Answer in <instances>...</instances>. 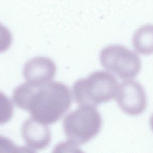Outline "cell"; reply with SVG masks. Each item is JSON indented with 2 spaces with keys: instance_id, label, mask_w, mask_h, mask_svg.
I'll return each instance as SVG.
<instances>
[{
  "instance_id": "cell-4",
  "label": "cell",
  "mask_w": 153,
  "mask_h": 153,
  "mask_svg": "<svg viewBox=\"0 0 153 153\" xmlns=\"http://www.w3.org/2000/svg\"><path fill=\"white\" fill-rule=\"evenodd\" d=\"M103 68L124 80L134 79L139 74L142 64L138 56L124 46L111 45L100 55Z\"/></svg>"
},
{
  "instance_id": "cell-3",
  "label": "cell",
  "mask_w": 153,
  "mask_h": 153,
  "mask_svg": "<svg viewBox=\"0 0 153 153\" xmlns=\"http://www.w3.org/2000/svg\"><path fill=\"white\" fill-rule=\"evenodd\" d=\"M101 116L95 107L79 105L64 119V132L68 141L75 146L83 145L95 137L101 128Z\"/></svg>"
},
{
  "instance_id": "cell-6",
  "label": "cell",
  "mask_w": 153,
  "mask_h": 153,
  "mask_svg": "<svg viewBox=\"0 0 153 153\" xmlns=\"http://www.w3.org/2000/svg\"><path fill=\"white\" fill-rule=\"evenodd\" d=\"M56 72V65L53 60L45 57H36L25 64L23 75L28 82L41 84L51 81Z\"/></svg>"
},
{
  "instance_id": "cell-8",
  "label": "cell",
  "mask_w": 153,
  "mask_h": 153,
  "mask_svg": "<svg viewBox=\"0 0 153 153\" xmlns=\"http://www.w3.org/2000/svg\"><path fill=\"white\" fill-rule=\"evenodd\" d=\"M135 51L140 54H153V25L146 24L137 30L133 37Z\"/></svg>"
},
{
  "instance_id": "cell-12",
  "label": "cell",
  "mask_w": 153,
  "mask_h": 153,
  "mask_svg": "<svg viewBox=\"0 0 153 153\" xmlns=\"http://www.w3.org/2000/svg\"><path fill=\"white\" fill-rule=\"evenodd\" d=\"M149 122H150V127H151V129H152V131L153 132V114L151 116V118H150Z\"/></svg>"
},
{
  "instance_id": "cell-7",
  "label": "cell",
  "mask_w": 153,
  "mask_h": 153,
  "mask_svg": "<svg viewBox=\"0 0 153 153\" xmlns=\"http://www.w3.org/2000/svg\"><path fill=\"white\" fill-rule=\"evenodd\" d=\"M22 138L30 150H42L47 147L51 141V132L48 125L32 117L28 118L21 128Z\"/></svg>"
},
{
  "instance_id": "cell-9",
  "label": "cell",
  "mask_w": 153,
  "mask_h": 153,
  "mask_svg": "<svg viewBox=\"0 0 153 153\" xmlns=\"http://www.w3.org/2000/svg\"><path fill=\"white\" fill-rule=\"evenodd\" d=\"M13 107L10 99L0 92V125L10 121L13 115Z\"/></svg>"
},
{
  "instance_id": "cell-5",
  "label": "cell",
  "mask_w": 153,
  "mask_h": 153,
  "mask_svg": "<svg viewBox=\"0 0 153 153\" xmlns=\"http://www.w3.org/2000/svg\"><path fill=\"white\" fill-rule=\"evenodd\" d=\"M115 98L120 108L129 116H138L146 108L145 90L142 84L134 79L124 80L119 84Z\"/></svg>"
},
{
  "instance_id": "cell-1",
  "label": "cell",
  "mask_w": 153,
  "mask_h": 153,
  "mask_svg": "<svg viewBox=\"0 0 153 153\" xmlns=\"http://www.w3.org/2000/svg\"><path fill=\"white\" fill-rule=\"evenodd\" d=\"M12 99L17 107L46 125L60 120L72 102L69 88L61 82L53 81L41 84H22L15 88Z\"/></svg>"
},
{
  "instance_id": "cell-10",
  "label": "cell",
  "mask_w": 153,
  "mask_h": 153,
  "mask_svg": "<svg viewBox=\"0 0 153 153\" xmlns=\"http://www.w3.org/2000/svg\"><path fill=\"white\" fill-rule=\"evenodd\" d=\"M31 152L29 148L16 146L11 140L0 136V153Z\"/></svg>"
},
{
  "instance_id": "cell-11",
  "label": "cell",
  "mask_w": 153,
  "mask_h": 153,
  "mask_svg": "<svg viewBox=\"0 0 153 153\" xmlns=\"http://www.w3.org/2000/svg\"><path fill=\"white\" fill-rule=\"evenodd\" d=\"M12 37L10 31L0 24V53L6 51L10 46Z\"/></svg>"
},
{
  "instance_id": "cell-2",
  "label": "cell",
  "mask_w": 153,
  "mask_h": 153,
  "mask_svg": "<svg viewBox=\"0 0 153 153\" xmlns=\"http://www.w3.org/2000/svg\"><path fill=\"white\" fill-rule=\"evenodd\" d=\"M119 84L109 72L98 71L74 84V99L79 105L96 107L116 98Z\"/></svg>"
}]
</instances>
